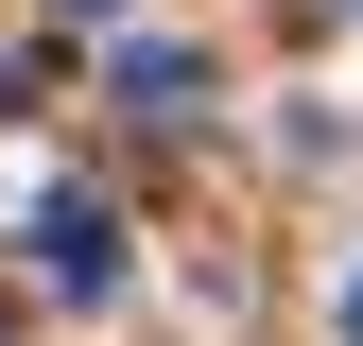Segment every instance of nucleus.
Returning <instances> with one entry per match:
<instances>
[{"label": "nucleus", "mask_w": 363, "mask_h": 346, "mask_svg": "<svg viewBox=\"0 0 363 346\" xmlns=\"http://www.w3.org/2000/svg\"><path fill=\"white\" fill-rule=\"evenodd\" d=\"M346 346H363V277H346Z\"/></svg>", "instance_id": "4"}, {"label": "nucleus", "mask_w": 363, "mask_h": 346, "mask_svg": "<svg viewBox=\"0 0 363 346\" xmlns=\"http://www.w3.org/2000/svg\"><path fill=\"white\" fill-rule=\"evenodd\" d=\"M0 104H35V52H18V35H0Z\"/></svg>", "instance_id": "3"}, {"label": "nucleus", "mask_w": 363, "mask_h": 346, "mask_svg": "<svg viewBox=\"0 0 363 346\" xmlns=\"http://www.w3.org/2000/svg\"><path fill=\"white\" fill-rule=\"evenodd\" d=\"M104 104H121V121H191V104H208V52H173V35H121V52H104Z\"/></svg>", "instance_id": "2"}, {"label": "nucleus", "mask_w": 363, "mask_h": 346, "mask_svg": "<svg viewBox=\"0 0 363 346\" xmlns=\"http://www.w3.org/2000/svg\"><path fill=\"white\" fill-rule=\"evenodd\" d=\"M86 18H121V0H86Z\"/></svg>", "instance_id": "5"}, {"label": "nucleus", "mask_w": 363, "mask_h": 346, "mask_svg": "<svg viewBox=\"0 0 363 346\" xmlns=\"http://www.w3.org/2000/svg\"><path fill=\"white\" fill-rule=\"evenodd\" d=\"M35 277H52L69 312H104V294H121V225H104L86 191H52V208H35Z\"/></svg>", "instance_id": "1"}]
</instances>
